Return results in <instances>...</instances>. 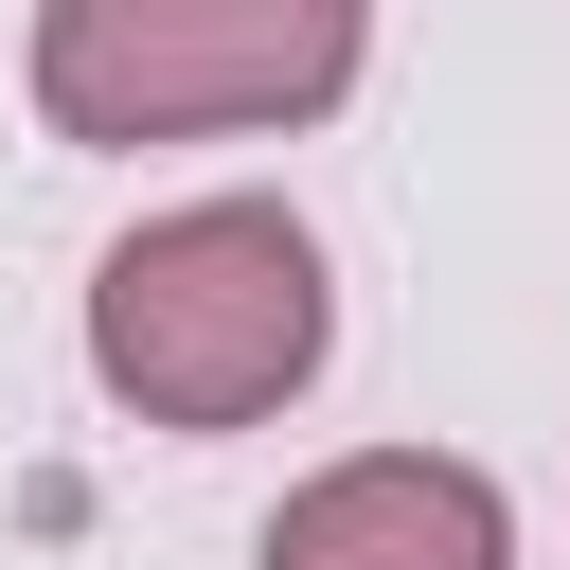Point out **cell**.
Here are the masks:
<instances>
[{"label": "cell", "instance_id": "cell-2", "mask_svg": "<svg viewBox=\"0 0 570 570\" xmlns=\"http://www.w3.org/2000/svg\"><path fill=\"white\" fill-rule=\"evenodd\" d=\"M374 0H36V107L53 142H214V125H321L356 89Z\"/></svg>", "mask_w": 570, "mask_h": 570}, {"label": "cell", "instance_id": "cell-1", "mask_svg": "<svg viewBox=\"0 0 570 570\" xmlns=\"http://www.w3.org/2000/svg\"><path fill=\"white\" fill-rule=\"evenodd\" d=\"M321 356H338V285L285 196H178L89 267V374L142 428H267Z\"/></svg>", "mask_w": 570, "mask_h": 570}, {"label": "cell", "instance_id": "cell-3", "mask_svg": "<svg viewBox=\"0 0 570 570\" xmlns=\"http://www.w3.org/2000/svg\"><path fill=\"white\" fill-rule=\"evenodd\" d=\"M249 570H517V517L445 445H356V463L285 481V517H267Z\"/></svg>", "mask_w": 570, "mask_h": 570}]
</instances>
